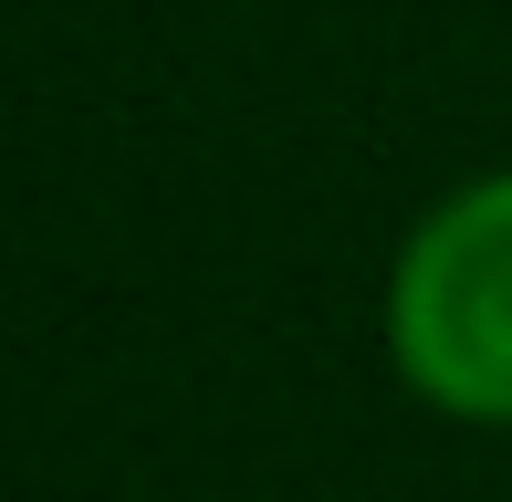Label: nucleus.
Returning <instances> with one entry per match:
<instances>
[{
  "mask_svg": "<svg viewBox=\"0 0 512 502\" xmlns=\"http://www.w3.org/2000/svg\"><path fill=\"white\" fill-rule=\"evenodd\" d=\"M387 356L429 408L512 429V168L450 189L398 241Z\"/></svg>",
  "mask_w": 512,
  "mask_h": 502,
  "instance_id": "f257e3e1",
  "label": "nucleus"
}]
</instances>
